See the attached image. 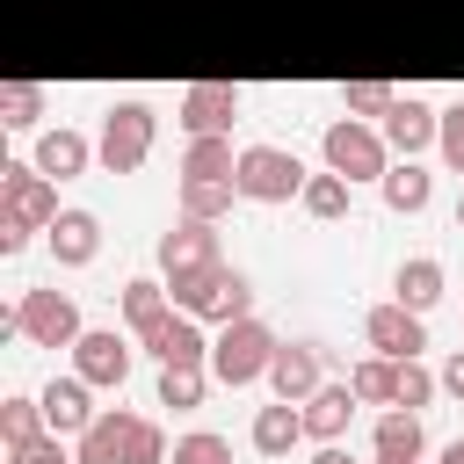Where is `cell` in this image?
I'll use <instances>...</instances> for the list:
<instances>
[{"label": "cell", "mask_w": 464, "mask_h": 464, "mask_svg": "<svg viewBox=\"0 0 464 464\" xmlns=\"http://www.w3.org/2000/svg\"><path fill=\"white\" fill-rule=\"evenodd\" d=\"M377 464H420V457H377Z\"/></svg>", "instance_id": "7bdbcfd3"}, {"label": "cell", "mask_w": 464, "mask_h": 464, "mask_svg": "<svg viewBox=\"0 0 464 464\" xmlns=\"http://www.w3.org/2000/svg\"><path fill=\"white\" fill-rule=\"evenodd\" d=\"M384 145H392V160H420L428 145H435V130H442V109L428 102V94H399L392 109H384Z\"/></svg>", "instance_id": "8fae6325"}, {"label": "cell", "mask_w": 464, "mask_h": 464, "mask_svg": "<svg viewBox=\"0 0 464 464\" xmlns=\"http://www.w3.org/2000/svg\"><path fill=\"white\" fill-rule=\"evenodd\" d=\"M362 341H370L377 355L406 362V355H420V348H428V312H413V304L384 297V304H370V312H362Z\"/></svg>", "instance_id": "9c48e42d"}, {"label": "cell", "mask_w": 464, "mask_h": 464, "mask_svg": "<svg viewBox=\"0 0 464 464\" xmlns=\"http://www.w3.org/2000/svg\"><path fill=\"white\" fill-rule=\"evenodd\" d=\"M44 239H51V261H58V268H87V261L102 254V218L72 203V210H58V225H51Z\"/></svg>", "instance_id": "d6986e66"}, {"label": "cell", "mask_w": 464, "mask_h": 464, "mask_svg": "<svg viewBox=\"0 0 464 464\" xmlns=\"http://www.w3.org/2000/svg\"><path fill=\"white\" fill-rule=\"evenodd\" d=\"M312 464H355L348 442H312Z\"/></svg>", "instance_id": "ab89813d"}, {"label": "cell", "mask_w": 464, "mask_h": 464, "mask_svg": "<svg viewBox=\"0 0 464 464\" xmlns=\"http://www.w3.org/2000/svg\"><path fill=\"white\" fill-rule=\"evenodd\" d=\"M218 377H210V362H160V406H174V413H188V406H203V392H210Z\"/></svg>", "instance_id": "83f0119b"}, {"label": "cell", "mask_w": 464, "mask_h": 464, "mask_svg": "<svg viewBox=\"0 0 464 464\" xmlns=\"http://www.w3.org/2000/svg\"><path fill=\"white\" fill-rule=\"evenodd\" d=\"M348 196H355V181H348V174H334V167H319V174L304 181V196H297V203H304V218L341 225V218H348Z\"/></svg>", "instance_id": "4316f807"}, {"label": "cell", "mask_w": 464, "mask_h": 464, "mask_svg": "<svg viewBox=\"0 0 464 464\" xmlns=\"http://www.w3.org/2000/svg\"><path fill=\"white\" fill-rule=\"evenodd\" d=\"M450 218H457V232H464V196H457V210H450Z\"/></svg>", "instance_id": "b9f144b4"}, {"label": "cell", "mask_w": 464, "mask_h": 464, "mask_svg": "<svg viewBox=\"0 0 464 464\" xmlns=\"http://www.w3.org/2000/svg\"><path fill=\"white\" fill-rule=\"evenodd\" d=\"M130 428H138V413H123V406H102V413L87 420V435L72 442V450H80V464H123V450H130Z\"/></svg>", "instance_id": "ffe728a7"}, {"label": "cell", "mask_w": 464, "mask_h": 464, "mask_svg": "<svg viewBox=\"0 0 464 464\" xmlns=\"http://www.w3.org/2000/svg\"><path fill=\"white\" fill-rule=\"evenodd\" d=\"M167 464H232V442L218 428H188V435H174Z\"/></svg>", "instance_id": "d6a6232c"}, {"label": "cell", "mask_w": 464, "mask_h": 464, "mask_svg": "<svg viewBox=\"0 0 464 464\" xmlns=\"http://www.w3.org/2000/svg\"><path fill=\"white\" fill-rule=\"evenodd\" d=\"M181 174H188V181H232V174H239L232 138H188V145H181Z\"/></svg>", "instance_id": "484cf974"}, {"label": "cell", "mask_w": 464, "mask_h": 464, "mask_svg": "<svg viewBox=\"0 0 464 464\" xmlns=\"http://www.w3.org/2000/svg\"><path fill=\"white\" fill-rule=\"evenodd\" d=\"M319 384H326V348H319V341H276V362H268V392L304 406Z\"/></svg>", "instance_id": "7c38bea8"}, {"label": "cell", "mask_w": 464, "mask_h": 464, "mask_svg": "<svg viewBox=\"0 0 464 464\" xmlns=\"http://www.w3.org/2000/svg\"><path fill=\"white\" fill-rule=\"evenodd\" d=\"M51 109V94L36 80H0V123L7 130H36V116Z\"/></svg>", "instance_id": "4dcf8cb0"}, {"label": "cell", "mask_w": 464, "mask_h": 464, "mask_svg": "<svg viewBox=\"0 0 464 464\" xmlns=\"http://www.w3.org/2000/svg\"><path fill=\"white\" fill-rule=\"evenodd\" d=\"M36 399H44V420H51V435H72V442H80V435H87V420L102 413V406H94V384H87L80 370L51 377Z\"/></svg>", "instance_id": "9a60e30c"}, {"label": "cell", "mask_w": 464, "mask_h": 464, "mask_svg": "<svg viewBox=\"0 0 464 464\" xmlns=\"http://www.w3.org/2000/svg\"><path fill=\"white\" fill-rule=\"evenodd\" d=\"M130 341L116 334V326H87L80 341H72V370L94 384V392H123V377H130Z\"/></svg>", "instance_id": "30bf717a"}, {"label": "cell", "mask_w": 464, "mask_h": 464, "mask_svg": "<svg viewBox=\"0 0 464 464\" xmlns=\"http://www.w3.org/2000/svg\"><path fill=\"white\" fill-rule=\"evenodd\" d=\"M116 312H123V326H130V341H138L145 326H160V319L174 312V297H167V276H130V283L116 290Z\"/></svg>", "instance_id": "7402d4cb"}, {"label": "cell", "mask_w": 464, "mask_h": 464, "mask_svg": "<svg viewBox=\"0 0 464 464\" xmlns=\"http://www.w3.org/2000/svg\"><path fill=\"white\" fill-rule=\"evenodd\" d=\"M435 152H442V167H450V174H464V102H450V109H442Z\"/></svg>", "instance_id": "8d00e7d4"}, {"label": "cell", "mask_w": 464, "mask_h": 464, "mask_svg": "<svg viewBox=\"0 0 464 464\" xmlns=\"http://www.w3.org/2000/svg\"><path fill=\"white\" fill-rule=\"evenodd\" d=\"M370 450H377V457H428V428H420V413H413V406H384L377 428H370Z\"/></svg>", "instance_id": "cb8c5ba5"}, {"label": "cell", "mask_w": 464, "mask_h": 464, "mask_svg": "<svg viewBox=\"0 0 464 464\" xmlns=\"http://www.w3.org/2000/svg\"><path fill=\"white\" fill-rule=\"evenodd\" d=\"M44 428H51V420H44V399H36V392H7V399H0V442H7V450L36 442Z\"/></svg>", "instance_id": "f546056e"}, {"label": "cell", "mask_w": 464, "mask_h": 464, "mask_svg": "<svg viewBox=\"0 0 464 464\" xmlns=\"http://www.w3.org/2000/svg\"><path fill=\"white\" fill-rule=\"evenodd\" d=\"M0 210L29 218L36 232L58 225V181L36 167V160H0Z\"/></svg>", "instance_id": "52a82bcc"}, {"label": "cell", "mask_w": 464, "mask_h": 464, "mask_svg": "<svg viewBox=\"0 0 464 464\" xmlns=\"http://www.w3.org/2000/svg\"><path fill=\"white\" fill-rule=\"evenodd\" d=\"M435 392H442V370H428L420 355H406V362H399V406H413V413H420Z\"/></svg>", "instance_id": "836d02e7"}, {"label": "cell", "mask_w": 464, "mask_h": 464, "mask_svg": "<svg viewBox=\"0 0 464 464\" xmlns=\"http://www.w3.org/2000/svg\"><path fill=\"white\" fill-rule=\"evenodd\" d=\"M210 319H196V312H167L160 326H145L138 334V348L152 355V362H210V334H203Z\"/></svg>", "instance_id": "5bb4252c"}, {"label": "cell", "mask_w": 464, "mask_h": 464, "mask_svg": "<svg viewBox=\"0 0 464 464\" xmlns=\"http://www.w3.org/2000/svg\"><path fill=\"white\" fill-rule=\"evenodd\" d=\"M29 239H36V225H29V218H14V210H0V254L14 261V254H22Z\"/></svg>", "instance_id": "74e56055"}, {"label": "cell", "mask_w": 464, "mask_h": 464, "mask_svg": "<svg viewBox=\"0 0 464 464\" xmlns=\"http://www.w3.org/2000/svg\"><path fill=\"white\" fill-rule=\"evenodd\" d=\"M174 123H181L188 138H232V123H239V87H232V80H196V87H181Z\"/></svg>", "instance_id": "ba28073f"}, {"label": "cell", "mask_w": 464, "mask_h": 464, "mask_svg": "<svg viewBox=\"0 0 464 464\" xmlns=\"http://www.w3.org/2000/svg\"><path fill=\"white\" fill-rule=\"evenodd\" d=\"M152 138H160V116L145 109V102H109L102 109V130H94V145H102V174H138L145 160H152Z\"/></svg>", "instance_id": "5b68a950"}, {"label": "cell", "mask_w": 464, "mask_h": 464, "mask_svg": "<svg viewBox=\"0 0 464 464\" xmlns=\"http://www.w3.org/2000/svg\"><path fill=\"white\" fill-rule=\"evenodd\" d=\"M239 196L246 203H297L304 196V160L290 152V145H239Z\"/></svg>", "instance_id": "8992f818"}, {"label": "cell", "mask_w": 464, "mask_h": 464, "mask_svg": "<svg viewBox=\"0 0 464 464\" xmlns=\"http://www.w3.org/2000/svg\"><path fill=\"white\" fill-rule=\"evenodd\" d=\"M167 297H174V312H196V319H210V326H232V319L254 312V283H246V268H232V261L174 268V276H167Z\"/></svg>", "instance_id": "6da1fadb"}, {"label": "cell", "mask_w": 464, "mask_h": 464, "mask_svg": "<svg viewBox=\"0 0 464 464\" xmlns=\"http://www.w3.org/2000/svg\"><path fill=\"white\" fill-rule=\"evenodd\" d=\"M51 181H80L87 167H102V145L87 138V130H72V123H51V130H36V152H29Z\"/></svg>", "instance_id": "4fadbf2b"}, {"label": "cell", "mask_w": 464, "mask_h": 464, "mask_svg": "<svg viewBox=\"0 0 464 464\" xmlns=\"http://www.w3.org/2000/svg\"><path fill=\"white\" fill-rule=\"evenodd\" d=\"M377 196H384V210H399V218H420V210L435 203V174H428L420 160H392V174L377 181Z\"/></svg>", "instance_id": "44dd1931"}, {"label": "cell", "mask_w": 464, "mask_h": 464, "mask_svg": "<svg viewBox=\"0 0 464 464\" xmlns=\"http://www.w3.org/2000/svg\"><path fill=\"white\" fill-rule=\"evenodd\" d=\"M355 406H362L355 384H348V377H326V384L304 399V435H312V442H341L348 420H355Z\"/></svg>", "instance_id": "e0dca14e"}, {"label": "cell", "mask_w": 464, "mask_h": 464, "mask_svg": "<svg viewBox=\"0 0 464 464\" xmlns=\"http://www.w3.org/2000/svg\"><path fill=\"white\" fill-rule=\"evenodd\" d=\"M435 464H464V435H457V442H442V457H435Z\"/></svg>", "instance_id": "60d3db41"}, {"label": "cell", "mask_w": 464, "mask_h": 464, "mask_svg": "<svg viewBox=\"0 0 464 464\" xmlns=\"http://www.w3.org/2000/svg\"><path fill=\"white\" fill-rule=\"evenodd\" d=\"M442 392H450V399H464V348L442 362Z\"/></svg>", "instance_id": "f35d334b"}, {"label": "cell", "mask_w": 464, "mask_h": 464, "mask_svg": "<svg viewBox=\"0 0 464 464\" xmlns=\"http://www.w3.org/2000/svg\"><path fill=\"white\" fill-rule=\"evenodd\" d=\"M232 203H246L239 181H188V174H181V188H174V210H181V218H203V225H225Z\"/></svg>", "instance_id": "d4e9b609"}, {"label": "cell", "mask_w": 464, "mask_h": 464, "mask_svg": "<svg viewBox=\"0 0 464 464\" xmlns=\"http://www.w3.org/2000/svg\"><path fill=\"white\" fill-rule=\"evenodd\" d=\"M203 261H225L218 225H203V218H174V232H160V276H174V268H203Z\"/></svg>", "instance_id": "2e32d148"}, {"label": "cell", "mask_w": 464, "mask_h": 464, "mask_svg": "<svg viewBox=\"0 0 464 464\" xmlns=\"http://www.w3.org/2000/svg\"><path fill=\"white\" fill-rule=\"evenodd\" d=\"M246 442H254L261 457H290L297 442H312V435H304V406H297V399H268V406H254Z\"/></svg>", "instance_id": "ac0fdd59"}, {"label": "cell", "mask_w": 464, "mask_h": 464, "mask_svg": "<svg viewBox=\"0 0 464 464\" xmlns=\"http://www.w3.org/2000/svg\"><path fill=\"white\" fill-rule=\"evenodd\" d=\"M167 450H174V442L160 435V420H145V413H138V428H130V450H123V464H167Z\"/></svg>", "instance_id": "d590c367"}, {"label": "cell", "mask_w": 464, "mask_h": 464, "mask_svg": "<svg viewBox=\"0 0 464 464\" xmlns=\"http://www.w3.org/2000/svg\"><path fill=\"white\" fill-rule=\"evenodd\" d=\"M442 283H450V276H442V261H435V254H406V261H399V276H392V297H399V304H413V312H435V304H442Z\"/></svg>", "instance_id": "603a6c76"}, {"label": "cell", "mask_w": 464, "mask_h": 464, "mask_svg": "<svg viewBox=\"0 0 464 464\" xmlns=\"http://www.w3.org/2000/svg\"><path fill=\"white\" fill-rule=\"evenodd\" d=\"M319 160H326L334 174H348L355 188L392 174V145H384V130L362 123V116H334V123L319 130Z\"/></svg>", "instance_id": "3957f363"}, {"label": "cell", "mask_w": 464, "mask_h": 464, "mask_svg": "<svg viewBox=\"0 0 464 464\" xmlns=\"http://www.w3.org/2000/svg\"><path fill=\"white\" fill-rule=\"evenodd\" d=\"M7 464H80V450H72V435H36V442H22V450H7Z\"/></svg>", "instance_id": "e575fe53"}, {"label": "cell", "mask_w": 464, "mask_h": 464, "mask_svg": "<svg viewBox=\"0 0 464 464\" xmlns=\"http://www.w3.org/2000/svg\"><path fill=\"white\" fill-rule=\"evenodd\" d=\"M268 362H276V326L268 319H232L210 334V377L225 392H246V384H268Z\"/></svg>", "instance_id": "7a4b0ae2"}, {"label": "cell", "mask_w": 464, "mask_h": 464, "mask_svg": "<svg viewBox=\"0 0 464 464\" xmlns=\"http://www.w3.org/2000/svg\"><path fill=\"white\" fill-rule=\"evenodd\" d=\"M392 102H399L392 80H348V87H341V116H362V123H384Z\"/></svg>", "instance_id": "1f68e13d"}, {"label": "cell", "mask_w": 464, "mask_h": 464, "mask_svg": "<svg viewBox=\"0 0 464 464\" xmlns=\"http://www.w3.org/2000/svg\"><path fill=\"white\" fill-rule=\"evenodd\" d=\"M348 384H355V399H362V406H399V362H392V355H377V348L348 370Z\"/></svg>", "instance_id": "f1b7e54d"}, {"label": "cell", "mask_w": 464, "mask_h": 464, "mask_svg": "<svg viewBox=\"0 0 464 464\" xmlns=\"http://www.w3.org/2000/svg\"><path fill=\"white\" fill-rule=\"evenodd\" d=\"M0 326H7V334H22V341H36V348H72V341L87 334V319H80L72 290H22V297L0 312Z\"/></svg>", "instance_id": "277c9868"}]
</instances>
